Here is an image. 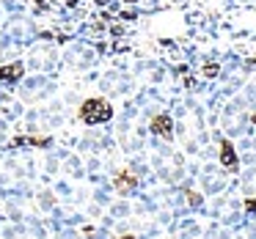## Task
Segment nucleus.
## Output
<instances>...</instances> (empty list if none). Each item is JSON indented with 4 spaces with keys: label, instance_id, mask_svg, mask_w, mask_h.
Wrapping results in <instances>:
<instances>
[{
    "label": "nucleus",
    "instance_id": "4",
    "mask_svg": "<svg viewBox=\"0 0 256 239\" xmlns=\"http://www.w3.org/2000/svg\"><path fill=\"white\" fill-rule=\"evenodd\" d=\"M20 77H22V66H20V63L0 69V80H20Z\"/></svg>",
    "mask_w": 256,
    "mask_h": 239
},
{
    "label": "nucleus",
    "instance_id": "7",
    "mask_svg": "<svg viewBox=\"0 0 256 239\" xmlns=\"http://www.w3.org/2000/svg\"><path fill=\"white\" fill-rule=\"evenodd\" d=\"M254 121H256V116H254Z\"/></svg>",
    "mask_w": 256,
    "mask_h": 239
},
{
    "label": "nucleus",
    "instance_id": "3",
    "mask_svg": "<svg viewBox=\"0 0 256 239\" xmlns=\"http://www.w3.org/2000/svg\"><path fill=\"white\" fill-rule=\"evenodd\" d=\"M220 162H223L226 168H234V165H237V154H234L232 143H223V146H220Z\"/></svg>",
    "mask_w": 256,
    "mask_h": 239
},
{
    "label": "nucleus",
    "instance_id": "1",
    "mask_svg": "<svg viewBox=\"0 0 256 239\" xmlns=\"http://www.w3.org/2000/svg\"><path fill=\"white\" fill-rule=\"evenodd\" d=\"M80 116L88 124H100V121H108V118L113 116V110H110V105L102 102V99H88L83 105V110H80Z\"/></svg>",
    "mask_w": 256,
    "mask_h": 239
},
{
    "label": "nucleus",
    "instance_id": "2",
    "mask_svg": "<svg viewBox=\"0 0 256 239\" xmlns=\"http://www.w3.org/2000/svg\"><path fill=\"white\" fill-rule=\"evenodd\" d=\"M171 129H174V124H171V118L168 116H157L154 121H152V132L154 135H160V138H171Z\"/></svg>",
    "mask_w": 256,
    "mask_h": 239
},
{
    "label": "nucleus",
    "instance_id": "5",
    "mask_svg": "<svg viewBox=\"0 0 256 239\" xmlns=\"http://www.w3.org/2000/svg\"><path fill=\"white\" fill-rule=\"evenodd\" d=\"M130 187H135V179L132 176H122V179H118V190H130Z\"/></svg>",
    "mask_w": 256,
    "mask_h": 239
},
{
    "label": "nucleus",
    "instance_id": "6",
    "mask_svg": "<svg viewBox=\"0 0 256 239\" xmlns=\"http://www.w3.org/2000/svg\"><path fill=\"white\" fill-rule=\"evenodd\" d=\"M204 74H206V77H215V74H218V66H215V63H210V66L204 69Z\"/></svg>",
    "mask_w": 256,
    "mask_h": 239
}]
</instances>
